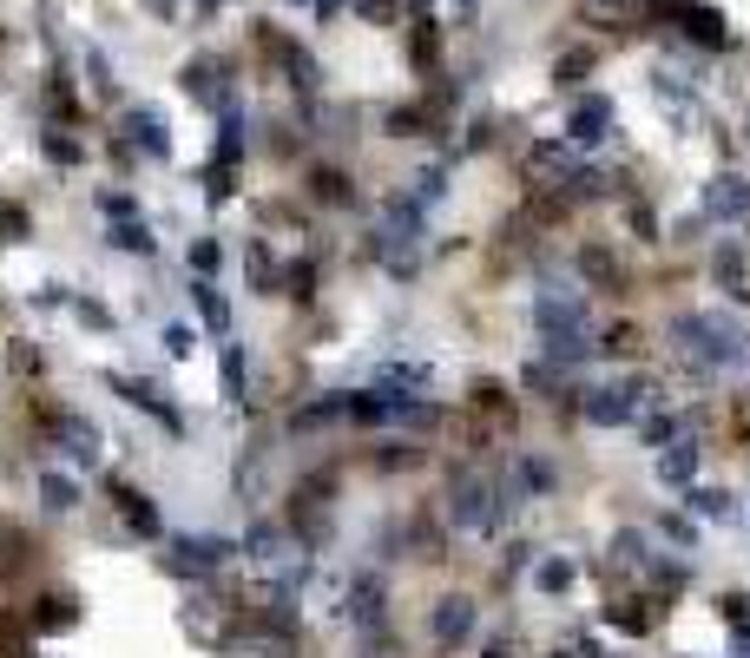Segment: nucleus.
I'll return each instance as SVG.
<instances>
[{
	"label": "nucleus",
	"instance_id": "obj_7",
	"mask_svg": "<svg viewBox=\"0 0 750 658\" xmlns=\"http://www.w3.org/2000/svg\"><path fill=\"white\" fill-rule=\"evenodd\" d=\"M711 277L724 283V297H750V257L737 237H724L718 251H711Z\"/></svg>",
	"mask_w": 750,
	"mask_h": 658
},
{
	"label": "nucleus",
	"instance_id": "obj_14",
	"mask_svg": "<svg viewBox=\"0 0 750 658\" xmlns=\"http://www.w3.org/2000/svg\"><path fill=\"white\" fill-rule=\"evenodd\" d=\"M691 474H698V448H691V441H672V448L658 455V481H665V487H685Z\"/></svg>",
	"mask_w": 750,
	"mask_h": 658
},
{
	"label": "nucleus",
	"instance_id": "obj_1",
	"mask_svg": "<svg viewBox=\"0 0 750 658\" xmlns=\"http://www.w3.org/2000/svg\"><path fill=\"white\" fill-rule=\"evenodd\" d=\"M672 349L691 356L698 369H724V362L750 356V336H744V323H731L724 310H691V316H672Z\"/></svg>",
	"mask_w": 750,
	"mask_h": 658
},
{
	"label": "nucleus",
	"instance_id": "obj_29",
	"mask_svg": "<svg viewBox=\"0 0 750 658\" xmlns=\"http://www.w3.org/2000/svg\"><path fill=\"white\" fill-rule=\"evenodd\" d=\"M93 441H99V435H93V428H86V422H66V448H73L79 461H93V455H99Z\"/></svg>",
	"mask_w": 750,
	"mask_h": 658
},
{
	"label": "nucleus",
	"instance_id": "obj_38",
	"mask_svg": "<svg viewBox=\"0 0 750 658\" xmlns=\"http://www.w3.org/2000/svg\"><path fill=\"white\" fill-rule=\"evenodd\" d=\"M672 435H678L672 415H652V422H645V441H672Z\"/></svg>",
	"mask_w": 750,
	"mask_h": 658
},
{
	"label": "nucleus",
	"instance_id": "obj_37",
	"mask_svg": "<svg viewBox=\"0 0 750 658\" xmlns=\"http://www.w3.org/2000/svg\"><path fill=\"white\" fill-rule=\"evenodd\" d=\"M99 204H106L112 218H132V191H99Z\"/></svg>",
	"mask_w": 750,
	"mask_h": 658
},
{
	"label": "nucleus",
	"instance_id": "obj_18",
	"mask_svg": "<svg viewBox=\"0 0 750 658\" xmlns=\"http://www.w3.org/2000/svg\"><path fill=\"white\" fill-rule=\"evenodd\" d=\"M73 619H79L73 599H40V612H33V626H40V632H66Z\"/></svg>",
	"mask_w": 750,
	"mask_h": 658
},
{
	"label": "nucleus",
	"instance_id": "obj_43",
	"mask_svg": "<svg viewBox=\"0 0 750 658\" xmlns=\"http://www.w3.org/2000/svg\"><path fill=\"white\" fill-rule=\"evenodd\" d=\"M73 310H79V316H86V323H99V329H106V323H112V316H106V310H99V303H86V297H73Z\"/></svg>",
	"mask_w": 750,
	"mask_h": 658
},
{
	"label": "nucleus",
	"instance_id": "obj_2",
	"mask_svg": "<svg viewBox=\"0 0 750 658\" xmlns=\"http://www.w3.org/2000/svg\"><path fill=\"white\" fill-rule=\"evenodd\" d=\"M533 323H540V343H547L553 362H586L593 356V316H586V297L573 290H547V297L533 303Z\"/></svg>",
	"mask_w": 750,
	"mask_h": 658
},
{
	"label": "nucleus",
	"instance_id": "obj_17",
	"mask_svg": "<svg viewBox=\"0 0 750 658\" xmlns=\"http://www.w3.org/2000/svg\"><path fill=\"white\" fill-rule=\"evenodd\" d=\"M691 514H698V520H731L737 501L724 494V487H698V494H691Z\"/></svg>",
	"mask_w": 750,
	"mask_h": 658
},
{
	"label": "nucleus",
	"instance_id": "obj_45",
	"mask_svg": "<svg viewBox=\"0 0 750 658\" xmlns=\"http://www.w3.org/2000/svg\"><path fill=\"white\" fill-rule=\"evenodd\" d=\"M599 7H612V0H599ZM619 7H625V0H619Z\"/></svg>",
	"mask_w": 750,
	"mask_h": 658
},
{
	"label": "nucleus",
	"instance_id": "obj_12",
	"mask_svg": "<svg viewBox=\"0 0 750 658\" xmlns=\"http://www.w3.org/2000/svg\"><path fill=\"white\" fill-rule=\"evenodd\" d=\"M678 20H685L691 40H704V47H724V40H731V33H724V14H718V7H698V0H685V7H678Z\"/></svg>",
	"mask_w": 750,
	"mask_h": 658
},
{
	"label": "nucleus",
	"instance_id": "obj_26",
	"mask_svg": "<svg viewBox=\"0 0 750 658\" xmlns=\"http://www.w3.org/2000/svg\"><path fill=\"white\" fill-rule=\"evenodd\" d=\"M422 126H428V112H422V106H402V112H389V132H395V139H415Z\"/></svg>",
	"mask_w": 750,
	"mask_h": 658
},
{
	"label": "nucleus",
	"instance_id": "obj_36",
	"mask_svg": "<svg viewBox=\"0 0 750 658\" xmlns=\"http://www.w3.org/2000/svg\"><path fill=\"white\" fill-rule=\"evenodd\" d=\"M724 619H731V626H744V632H750V599H744V593H731V599H724Z\"/></svg>",
	"mask_w": 750,
	"mask_h": 658
},
{
	"label": "nucleus",
	"instance_id": "obj_24",
	"mask_svg": "<svg viewBox=\"0 0 750 658\" xmlns=\"http://www.w3.org/2000/svg\"><path fill=\"white\" fill-rule=\"evenodd\" d=\"M132 132H139V145L152 158H165V126H158V112H132Z\"/></svg>",
	"mask_w": 750,
	"mask_h": 658
},
{
	"label": "nucleus",
	"instance_id": "obj_32",
	"mask_svg": "<svg viewBox=\"0 0 750 658\" xmlns=\"http://www.w3.org/2000/svg\"><path fill=\"white\" fill-rule=\"evenodd\" d=\"M224 389H231V395H244V349H224Z\"/></svg>",
	"mask_w": 750,
	"mask_h": 658
},
{
	"label": "nucleus",
	"instance_id": "obj_28",
	"mask_svg": "<svg viewBox=\"0 0 750 658\" xmlns=\"http://www.w3.org/2000/svg\"><path fill=\"white\" fill-rule=\"evenodd\" d=\"M316 198L323 204H349V178L343 172H316Z\"/></svg>",
	"mask_w": 750,
	"mask_h": 658
},
{
	"label": "nucleus",
	"instance_id": "obj_11",
	"mask_svg": "<svg viewBox=\"0 0 750 658\" xmlns=\"http://www.w3.org/2000/svg\"><path fill=\"white\" fill-rule=\"evenodd\" d=\"M527 172L540 178V185H566V178L579 172V165H573V145H533Z\"/></svg>",
	"mask_w": 750,
	"mask_h": 658
},
{
	"label": "nucleus",
	"instance_id": "obj_15",
	"mask_svg": "<svg viewBox=\"0 0 750 658\" xmlns=\"http://www.w3.org/2000/svg\"><path fill=\"white\" fill-rule=\"evenodd\" d=\"M349 619H356V626H375V619H382V580H375V573H362V580L349 586Z\"/></svg>",
	"mask_w": 750,
	"mask_h": 658
},
{
	"label": "nucleus",
	"instance_id": "obj_8",
	"mask_svg": "<svg viewBox=\"0 0 750 658\" xmlns=\"http://www.w3.org/2000/svg\"><path fill=\"white\" fill-rule=\"evenodd\" d=\"M112 501H119V520L132 533H139V540H158V507L145 501L139 487H125V481H112Z\"/></svg>",
	"mask_w": 750,
	"mask_h": 658
},
{
	"label": "nucleus",
	"instance_id": "obj_5",
	"mask_svg": "<svg viewBox=\"0 0 750 658\" xmlns=\"http://www.w3.org/2000/svg\"><path fill=\"white\" fill-rule=\"evenodd\" d=\"M704 218L744 224V218H750V178H737V172H718V178H711V185H704Z\"/></svg>",
	"mask_w": 750,
	"mask_h": 658
},
{
	"label": "nucleus",
	"instance_id": "obj_31",
	"mask_svg": "<svg viewBox=\"0 0 750 658\" xmlns=\"http://www.w3.org/2000/svg\"><path fill=\"white\" fill-rule=\"evenodd\" d=\"M606 626H619V632H645L652 619H645L639 606H606Z\"/></svg>",
	"mask_w": 750,
	"mask_h": 658
},
{
	"label": "nucleus",
	"instance_id": "obj_10",
	"mask_svg": "<svg viewBox=\"0 0 750 658\" xmlns=\"http://www.w3.org/2000/svg\"><path fill=\"white\" fill-rule=\"evenodd\" d=\"M468 632H474V599L448 593V599L435 606V639H441V645H461Z\"/></svg>",
	"mask_w": 750,
	"mask_h": 658
},
{
	"label": "nucleus",
	"instance_id": "obj_30",
	"mask_svg": "<svg viewBox=\"0 0 750 658\" xmlns=\"http://www.w3.org/2000/svg\"><path fill=\"white\" fill-rule=\"evenodd\" d=\"M520 487H527V494H547L553 468H547V461H520Z\"/></svg>",
	"mask_w": 750,
	"mask_h": 658
},
{
	"label": "nucleus",
	"instance_id": "obj_3",
	"mask_svg": "<svg viewBox=\"0 0 750 658\" xmlns=\"http://www.w3.org/2000/svg\"><path fill=\"white\" fill-rule=\"evenodd\" d=\"M448 520L454 527H468V533H487L500 520V487L487 481V474H461L448 494Z\"/></svg>",
	"mask_w": 750,
	"mask_h": 658
},
{
	"label": "nucleus",
	"instance_id": "obj_9",
	"mask_svg": "<svg viewBox=\"0 0 750 658\" xmlns=\"http://www.w3.org/2000/svg\"><path fill=\"white\" fill-rule=\"evenodd\" d=\"M224 540H178L172 547V573H218L224 566Z\"/></svg>",
	"mask_w": 750,
	"mask_h": 658
},
{
	"label": "nucleus",
	"instance_id": "obj_22",
	"mask_svg": "<svg viewBox=\"0 0 750 658\" xmlns=\"http://www.w3.org/2000/svg\"><path fill=\"white\" fill-rule=\"evenodd\" d=\"M112 244H119V251H152V231H145V224L139 218H119V224H112Z\"/></svg>",
	"mask_w": 750,
	"mask_h": 658
},
{
	"label": "nucleus",
	"instance_id": "obj_16",
	"mask_svg": "<svg viewBox=\"0 0 750 658\" xmlns=\"http://www.w3.org/2000/svg\"><path fill=\"white\" fill-rule=\"evenodd\" d=\"M336 415H349V402H343V395H329V402H316V408H297V415H290V428H297V435H310V428L336 422Z\"/></svg>",
	"mask_w": 750,
	"mask_h": 658
},
{
	"label": "nucleus",
	"instance_id": "obj_27",
	"mask_svg": "<svg viewBox=\"0 0 750 658\" xmlns=\"http://www.w3.org/2000/svg\"><path fill=\"white\" fill-rule=\"evenodd\" d=\"M27 237V211L20 204H0V244H20Z\"/></svg>",
	"mask_w": 750,
	"mask_h": 658
},
{
	"label": "nucleus",
	"instance_id": "obj_13",
	"mask_svg": "<svg viewBox=\"0 0 750 658\" xmlns=\"http://www.w3.org/2000/svg\"><path fill=\"white\" fill-rule=\"evenodd\" d=\"M112 389H119L125 402H139L145 415H158V422L172 428V435H178V428H185V422H178V408H165V402H158V389H152V382H125V376H112Z\"/></svg>",
	"mask_w": 750,
	"mask_h": 658
},
{
	"label": "nucleus",
	"instance_id": "obj_40",
	"mask_svg": "<svg viewBox=\"0 0 750 658\" xmlns=\"http://www.w3.org/2000/svg\"><path fill=\"white\" fill-rule=\"evenodd\" d=\"M165 349H172V356H185V349H191V329L172 323V329H165Z\"/></svg>",
	"mask_w": 750,
	"mask_h": 658
},
{
	"label": "nucleus",
	"instance_id": "obj_6",
	"mask_svg": "<svg viewBox=\"0 0 750 658\" xmlns=\"http://www.w3.org/2000/svg\"><path fill=\"white\" fill-rule=\"evenodd\" d=\"M606 126H612V99L606 93H586L573 106V119H566V139L573 145H593V139H606Z\"/></svg>",
	"mask_w": 750,
	"mask_h": 658
},
{
	"label": "nucleus",
	"instance_id": "obj_42",
	"mask_svg": "<svg viewBox=\"0 0 750 658\" xmlns=\"http://www.w3.org/2000/svg\"><path fill=\"white\" fill-rule=\"evenodd\" d=\"M191 264H198V270H218V244H191Z\"/></svg>",
	"mask_w": 750,
	"mask_h": 658
},
{
	"label": "nucleus",
	"instance_id": "obj_39",
	"mask_svg": "<svg viewBox=\"0 0 750 658\" xmlns=\"http://www.w3.org/2000/svg\"><path fill=\"white\" fill-rule=\"evenodd\" d=\"M47 158H53V165H73V158H79V145H66L60 132H53V139H47Z\"/></svg>",
	"mask_w": 750,
	"mask_h": 658
},
{
	"label": "nucleus",
	"instance_id": "obj_44",
	"mask_svg": "<svg viewBox=\"0 0 750 658\" xmlns=\"http://www.w3.org/2000/svg\"><path fill=\"white\" fill-rule=\"evenodd\" d=\"M487 658H514V645H507V639H494V645H487Z\"/></svg>",
	"mask_w": 750,
	"mask_h": 658
},
{
	"label": "nucleus",
	"instance_id": "obj_25",
	"mask_svg": "<svg viewBox=\"0 0 750 658\" xmlns=\"http://www.w3.org/2000/svg\"><path fill=\"white\" fill-rule=\"evenodd\" d=\"M198 310H204V323H211V329H231V310H224V297L211 290V283H198Z\"/></svg>",
	"mask_w": 750,
	"mask_h": 658
},
{
	"label": "nucleus",
	"instance_id": "obj_21",
	"mask_svg": "<svg viewBox=\"0 0 750 658\" xmlns=\"http://www.w3.org/2000/svg\"><path fill=\"white\" fill-rule=\"evenodd\" d=\"M40 501H47L53 514H66V507L79 501V481H66V474H40Z\"/></svg>",
	"mask_w": 750,
	"mask_h": 658
},
{
	"label": "nucleus",
	"instance_id": "obj_23",
	"mask_svg": "<svg viewBox=\"0 0 750 658\" xmlns=\"http://www.w3.org/2000/svg\"><path fill=\"white\" fill-rule=\"evenodd\" d=\"M612 566H645V533H612Z\"/></svg>",
	"mask_w": 750,
	"mask_h": 658
},
{
	"label": "nucleus",
	"instance_id": "obj_34",
	"mask_svg": "<svg viewBox=\"0 0 750 658\" xmlns=\"http://www.w3.org/2000/svg\"><path fill=\"white\" fill-rule=\"evenodd\" d=\"M283 283H290V297H310L316 270H310V264H290V270H283Z\"/></svg>",
	"mask_w": 750,
	"mask_h": 658
},
{
	"label": "nucleus",
	"instance_id": "obj_33",
	"mask_svg": "<svg viewBox=\"0 0 750 658\" xmlns=\"http://www.w3.org/2000/svg\"><path fill=\"white\" fill-rule=\"evenodd\" d=\"M244 264H250V283H257V290H270V251H264V244H250Z\"/></svg>",
	"mask_w": 750,
	"mask_h": 658
},
{
	"label": "nucleus",
	"instance_id": "obj_19",
	"mask_svg": "<svg viewBox=\"0 0 750 658\" xmlns=\"http://www.w3.org/2000/svg\"><path fill=\"white\" fill-rule=\"evenodd\" d=\"M283 553H290V540H283L277 527H250V560H264V566H277Z\"/></svg>",
	"mask_w": 750,
	"mask_h": 658
},
{
	"label": "nucleus",
	"instance_id": "obj_20",
	"mask_svg": "<svg viewBox=\"0 0 750 658\" xmlns=\"http://www.w3.org/2000/svg\"><path fill=\"white\" fill-rule=\"evenodd\" d=\"M573 580H579L573 560H540V566H533V586H540V593H566Z\"/></svg>",
	"mask_w": 750,
	"mask_h": 658
},
{
	"label": "nucleus",
	"instance_id": "obj_4",
	"mask_svg": "<svg viewBox=\"0 0 750 658\" xmlns=\"http://www.w3.org/2000/svg\"><path fill=\"white\" fill-rule=\"evenodd\" d=\"M645 402H652V382H619V389H593L586 402H579V415H586L593 428H625Z\"/></svg>",
	"mask_w": 750,
	"mask_h": 658
},
{
	"label": "nucleus",
	"instance_id": "obj_41",
	"mask_svg": "<svg viewBox=\"0 0 750 658\" xmlns=\"http://www.w3.org/2000/svg\"><path fill=\"white\" fill-rule=\"evenodd\" d=\"M586 66H593V60H586V53H566V60H560V86H566V79H579V73H586Z\"/></svg>",
	"mask_w": 750,
	"mask_h": 658
},
{
	"label": "nucleus",
	"instance_id": "obj_35",
	"mask_svg": "<svg viewBox=\"0 0 750 658\" xmlns=\"http://www.w3.org/2000/svg\"><path fill=\"white\" fill-rule=\"evenodd\" d=\"M579 270H586V277H599V283H606V277H612V257H606V251H579Z\"/></svg>",
	"mask_w": 750,
	"mask_h": 658
}]
</instances>
